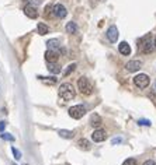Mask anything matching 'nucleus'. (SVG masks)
I'll list each match as a JSON object with an SVG mask.
<instances>
[{"label":"nucleus","mask_w":156,"mask_h":165,"mask_svg":"<svg viewBox=\"0 0 156 165\" xmlns=\"http://www.w3.org/2000/svg\"><path fill=\"white\" fill-rule=\"evenodd\" d=\"M75 95H76V91H75L73 85L69 84V83H63L59 87V97L63 101H70L73 99Z\"/></svg>","instance_id":"nucleus-1"},{"label":"nucleus","mask_w":156,"mask_h":165,"mask_svg":"<svg viewBox=\"0 0 156 165\" xmlns=\"http://www.w3.org/2000/svg\"><path fill=\"white\" fill-rule=\"evenodd\" d=\"M153 48H155V44L152 42V36L149 35V34L139 41V52L141 53H151L153 50Z\"/></svg>","instance_id":"nucleus-2"},{"label":"nucleus","mask_w":156,"mask_h":165,"mask_svg":"<svg viewBox=\"0 0 156 165\" xmlns=\"http://www.w3.org/2000/svg\"><path fill=\"white\" fill-rule=\"evenodd\" d=\"M78 88L83 95H90L91 91H93V85H91V83L89 81V78L80 77L78 80Z\"/></svg>","instance_id":"nucleus-3"},{"label":"nucleus","mask_w":156,"mask_h":165,"mask_svg":"<svg viewBox=\"0 0 156 165\" xmlns=\"http://www.w3.org/2000/svg\"><path fill=\"white\" fill-rule=\"evenodd\" d=\"M69 116L73 118V119H82L84 115H86V108L83 105H75L72 108H69Z\"/></svg>","instance_id":"nucleus-4"},{"label":"nucleus","mask_w":156,"mask_h":165,"mask_svg":"<svg viewBox=\"0 0 156 165\" xmlns=\"http://www.w3.org/2000/svg\"><path fill=\"white\" fill-rule=\"evenodd\" d=\"M149 83H151V78H149V76L145 74V73L134 77V84H135L138 88H146L149 85Z\"/></svg>","instance_id":"nucleus-5"},{"label":"nucleus","mask_w":156,"mask_h":165,"mask_svg":"<svg viewBox=\"0 0 156 165\" xmlns=\"http://www.w3.org/2000/svg\"><path fill=\"white\" fill-rule=\"evenodd\" d=\"M66 14H68V11H66V7L63 6V4H55L53 6V16L58 17V18H65Z\"/></svg>","instance_id":"nucleus-6"},{"label":"nucleus","mask_w":156,"mask_h":165,"mask_svg":"<svg viewBox=\"0 0 156 165\" xmlns=\"http://www.w3.org/2000/svg\"><path fill=\"white\" fill-rule=\"evenodd\" d=\"M58 59H59V52H58V50L48 49L45 52V60L48 62V63H56Z\"/></svg>","instance_id":"nucleus-7"},{"label":"nucleus","mask_w":156,"mask_h":165,"mask_svg":"<svg viewBox=\"0 0 156 165\" xmlns=\"http://www.w3.org/2000/svg\"><path fill=\"white\" fill-rule=\"evenodd\" d=\"M91 139L96 141V143H100V141H104L107 139V132L103 129H96L91 134Z\"/></svg>","instance_id":"nucleus-8"},{"label":"nucleus","mask_w":156,"mask_h":165,"mask_svg":"<svg viewBox=\"0 0 156 165\" xmlns=\"http://www.w3.org/2000/svg\"><path fill=\"white\" fill-rule=\"evenodd\" d=\"M24 14L28 17V18H37L38 10H37V7H34L33 4H27L24 7Z\"/></svg>","instance_id":"nucleus-9"},{"label":"nucleus","mask_w":156,"mask_h":165,"mask_svg":"<svg viewBox=\"0 0 156 165\" xmlns=\"http://www.w3.org/2000/svg\"><path fill=\"white\" fill-rule=\"evenodd\" d=\"M107 38H108L111 42H117V39H118V29H117L115 25H111L110 28H108V31H107Z\"/></svg>","instance_id":"nucleus-10"},{"label":"nucleus","mask_w":156,"mask_h":165,"mask_svg":"<svg viewBox=\"0 0 156 165\" xmlns=\"http://www.w3.org/2000/svg\"><path fill=\"white\" fill-rule=\"evenodd\" d=\"M141 67H142V62H139V60H131L125 65V69H127L128 72H138Z\"/></svg>","instance_id":"nucleus-11"},{"label":"nucleus","mask_w":156,"mask_h":165,"mask_svg":"<svg viewBox=\"0 0 156 165\" xmlns=\"http://www.w3.org/2000/svg\"><path fill=\"white\" fill-rule=\"evenodd\" d=\"M118 50H119V53L121 55H124V56H128L129 53H131V46L128 45V42H121V44L118 45Z\"/></svg>","instance_id":"nucleus-12"},{"label":"nucleus","mask_w":156,"mask_h":165,"mask_svg":"<svg viewBox=\"0 0 156 165\" xmlns=\"http://www.w3.org/2000/svg\"><path fill=\"white\" fill-rule=\"evenodd\" d=\"M90 125L93 126V127H97V129H100V126H101V118H100V115H97V113H93L90 116Z\"/></svg>","instance_id":"nucleus-13"},{"label":"nucleus","mask_w":156,"mask_h":165,"mask_svg":"<svg viewBox=\"0 0 156 165\" xmlns=\"http://www.w3.org/2000/svg\"><path fill=\"white\" fill-rule=\"evenodd\" d=\"M78 147L84 150V151H89V150L91 148V144H90V141L86 140V139H80V140L78 141Z\"/></svg>","instance_id":"nucleus-14"},{"label":"nucleus","mask_w":156,"mask_h":165,"mask_svg":"<svg viewBox=\"0 0 156 165\" xmlns=\"http://www.w3.org/2000/svg\"><path fill=\"white\" fill-rule=\"evenodd\" d=\"M37 31L40 35H46V34L49 32V28H48V25H46L45 23H38Z\"/></svg>","instance_id":"nucleus-15"},{"label":"nucleus","mask_w":156,"mask_h":165,"mask_svg":"<svg viewBox=\"0 0 156 165\" xmlns=\"http://www.w3.org/2000/svg\"><path fill=\"white\" fill-rule=\"evenodd\" d=\"M65 29H66V32H68V34H76V32H78V25L70 21V23H68V24H66Z\"/></svg>","instance_id":"nucleus-16"},{"label":"nucleus","mask_w":156,"mask_h":165,"mask_svg":"<svg viewBox=\"0 0 156 165\" xmlns=\"http://www.w3.org/2000/svg\"><path fill=\"white\" fill-rule=\"evenodd\" d=\"M40 80L44 83V84H49V85H53V84H56V81H58V78H55V77H38Z\"/></svg>","instance_id":"nucleus-17"},{"label":"nucleus","mask_w":156,"mask_h":165,"mask_svg":"<svg viewBox=\"0 0 156 165\" xmlns=\"http://www.w3.org/2000/svg\"><path fill=\"white\" fill-rule=\"evenodd\" d=\"M48 70H49L51 73H53V74H58V73H61V66L56 65V63H49Z\"/></svg>","instance_id":"nucleus-18"},{"label":"nucleus","mask_w":156,"mask_h":165,"mask_svg":"<svg viewBox=\"0 0 156 165\" xmlns=\"http://www.w3.org/2000/svg\"><path fill=\"white\" fill-rule=\"evenodd\" d=\"M59 136L63 137V139H72V137L75 136L73 132H70V130H59Z\"/></svg>","instance_id":"nucleus-19"},{"label":"nucleus","mask_w":156,"mask_h":165,"mask_svg":"<svg viewBox=\"0 0 156 165\" xmlns=\"http://www.w3.org/2000/svg\"><path fill=\"white\" fill-rule=\"evenodd\" d=\"M46 45H48V48H49V49L56 50V49L59 48V41H58V39H49L48 42H46Z\"/></svg>","instance_id":"nucleus-20"},{"label":"nucleus","mask_w":156,"mask_h":165,"mask_svg":"<svg viewBox=\"0 0 156 165\" xmlns=\"http://www.w3.org/2000/svg\"><path fill=\"white\" fill-rule=\"evenodd\" d=\"M51 14H53V6L48 4V6L45 7V13H44V16H45V18H49Z\"/></svg>","instance_id":"nucleus-21"},{"label":"nucleus","mask_w":156,"mask_h":165,"mask_svg":"<svg viewBox=\"0 0 156 165\" xmlns=\"http://www.w3.org/2000/svg\"><path fill=\"white\" fill-rule=\"evenodd\" d=\"M75 69H76V65H75V63L69 65V66H68V69H66L65 72H63V76H65V77H66V76H69V74H70V73H72V72H73Z\"/></svg>","instance_id":"nucleus-22"},{"label":"nucleus","mask_w":156,"mask_h":165,"mask_svg":"<svg viewBox=\"0 0 156 165\" xmlns=\"http://www.w3.org/2000/svg\"><path fill=\"white\" fill-rule=\"evenodd\" d=\"M11 151H13V155H14V158H16V160H20V158H21V153H20V151H18L16 147H11Z\"/></svg>","instance_id":"nucleus-23"},{"label":"nucleus","mask_w":156,"mask_h":165,"mask_svg":"<svg viewBox=\"0 0 156 165\" xmlns=\"http://www.w3.org/2000/svg\"><path fill=\"white\" fill-rule=\"evenodd\" d=\"M2 139H3V140H7V141H14V137H13L11 134H8V133H3V134H2Z\"/></svg>","instance_id":"nucleus-24"},{"label":"nucleus","mask_w":156,"mask_h":165,"mask_svg":"<svg viewBox=\"0 0 156 165\" xmlns=\"http://www.w3.org/2000/svg\"><path fill=\"white\" fill-rule=\"evenodd\" d=\"M123 165H136V161L134 158H127V160L123 162Z\"/></svg>","instance_id":"nucleus-25"},{"label":"nucleus","mask_w":156,"mask_h":165,"mask_svg":"<svg viewBox=\"0 0 156 165\" xmlns=\"http://www.w3.org/2000/svg\"><path fill=\"white\" fill-rule=\"evenodd\" d=\"M139 125H146V126H151V122L148 121V119H142V121H139Z\"/></svg>","instance_id":"nucleus-26"},{"label":"nucleus","mask_w":156,"mask_h":165,"mask_svg":"<svg viewBox=\"0 0 156 165\" xmlns=\"http://www.w3.org/2000/svg\"><path fill=\"white\" fill-rule=\"evenodd\" d=\"M142 165H156V162L153 160H148V161H145Z\"/></svg>","instance_id":"nucleus-27"},{"label":"nucleus","mask_w":156,"mask_h":165,"mask_svg":"<svg viewBox=\"0 0 156 165\" xmlns=\"http://www.w3.org/2000/svg\"><path fill=\"white\" fill-rule=\"evenodd\" d=\"M6 127V122H0V132H3Z\"/></svg>","instance_id":"nucleus-28"},{"label":"nucleus","mask_w":156,"mask_h":165,"mask_svg":"<svg viewBox=\"0 0 156 165\" xmlns=\"http://www.w3.org/2000/svg\"><path fill=\"white\" fill-rule=\"evenodd\" d=\"M153 44H155V48H156V38H155V41H153Z\"/></svg>","instance_id":"nucleus-29"},{"label":"nucleus","mask_w":156,"mask_h":165,"mask_svg":"<svg viewBox=\"0 0 156 165\" xmlns=\"http://www.w3.org/2000/svg\"><path fill=\"white\" fill-rule=\"evenodd\" d=\"M24 2H28V0H24Z\"/></svg>","instance_id":"nucleus-30"},{"label":"nucleus","mask_w":156,"mask_h":165,"mask_svg":"<svg viewBox=\"0 0 156 165\" xmlns=\"http://www.w3.org/2000/svg\"><path fill=\"white\" fill-rule=\"evenodd\" d=\"M155 88H156V87H155Z\"/></svg>","instance_id":"nucleus-31"}]
</instances>
